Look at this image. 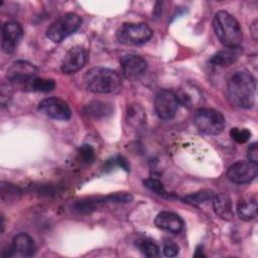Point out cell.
Returning <instances> with one entry per match:
<instances>
[{
    "mask_svg": "<svg viewBox=\"0 0 258 258\" xmlns=\"http://www.w3.org/2000/svg\"><path fill=\"white\" fill-rule=\"evenodd\" d=\"M227 92L231 104L239 108L250 109L255 103V79L246 70L237 71L228 82Z\"/></svg>",
    "mask_w": 258,
    "mask_h": 258,
    "instance_id": "cell-1",
    "label": "cell"
},
{
    "mask_svg": "<svg viewBox=\"0 0 258 258\" xmlns=\"http://www.w3.org/2000/svg\"><path fill=\"white\" fill-rule=\"evenodd\" d=\"M84 84L87 90L93 93L109 94L116 93L121 89L122 80L116 71L103 67H95L85 74Z\"/></svg>",
    "mask_w": 258,
    "mask_h": 258,
    "instance_id": "cell-2",
    "label": "cell"
},
{
    "mask_svg": "<svg viewBox=\"0 0 258 258\" xmlns=\"http://www.w3.org/2000/svg\"><path fill=\"white\" fill-rule=\"evenodd\" d=\"M213 27L220 42L228 48H237L242 42L243 33L237 19L227 11L216 12Z\"/></svg>",
    "mask_w": 258,
    "mask_h": 258,
    "instance_id": "cell-3",
    "label": "cell"
},
{
    "mask_svg": "<svg viewBox=\"0 0 258 258\" xmlns=\"http://www.w3.org/2000/svg\"><path fill=\"white\" fill-rule=\"evenodd\" d=\"M196 127L204 134L219 135L225 128V118L223 114L211 108H199L194 115Z\"/></svg>",
    "mask_w": 258,
    "mask_h": 258,
    "instance_id": "cell-4",
    "label": "cell"
},
{
    "mask_svg": "<svg viewBox=\"0 0 258 258\" xmlns=\"http://www.w3.org/2000/svg\"><path fill=\"white\" fill-rule=\"evenodd\" d=\"M81 17L73 12L66 13L53 21L46 29V37L52 42H60L76 32L81 26Z\"/></svg>",
    "mask_w": 258,
    "mask_h": 258,
    "instance_id": "cell-5",
    "label": "cell"
},
{
    "mask_svg": "<svg viewBox=\"0 0 258 258\" xmlns=\"http://www.w3.org/2000/svg\"><path fill=\"white\" fill-rule=\"evenodd\" d=\"M151 28L145 23H124L116 31L119 42L127 45H139L152 37Z\"/></svg>",
    "mask_w": 258,
    "mask_h": 258,
    "instance_id": "cell-6",
    "label": "cell"
},
{
    "mask_svg": "<svg viewBox=\"0 0 258 258\" xmlns=\"http://www.w3.org/2000/svg\"><path fill=\"white\" fill-rule=\"evenodd\" d=\"M37 69L24 60H17L13 62L7 70V80L14 85L20 86L22 89L33 79L36 78Z\"/></svg>",
    "mask_w": 258,
    "mask_h": 258,
    "instance_id": "cell-7",
    "label": "cell"
},
{
    "mask_svg": "<svg viewBox=\"0 0 258 258\" xmlns=\"http://www.w3.org/2000/svg\"><path fill=\"white\" fill-rule=\"evenodd\" d=\"M178 106L179 103L172 91L160 90L155 96L154 109L160 119H172L177 112Z\"/></svg>",
    "mask_w": 258,
    "mask_h": 258,
    "instance_id": "cell-8",
    "label": "cell"
},
{
    "mask_svg": "<svg viewBox=\"0 0 258 258\" xmlns=\"http://www.w3.org/2000/svg\"><path fill=\"white\" fill-rule=\"evenodd\" d=\"M258 171V164L257 162L250 161V160H239L233 163L227 171L228 178L238 184L242 183H249L251 182L256 176Z\"/></svg>",
    "mask_w": 258,
    "mask_h": 258,
    "instance_id": "cell-9",
    "label": "cell"
},
{
    "mask_svg": "<svg viewBox=\"0 0 258 258\" xmlns=\"http://www.w3.org/2000/svg\"><path fill=\"white\" fill-rule=\"evenodd\" d=\"M23 35V29L19 22L15 20H8L2 25L1 32V47L2 50L10 54L14 52L20 39Z\"/></svg>",
    "mask_w": 258,
    "mask_h": 258,
    "instance_id": "cell-10",
    "label": "cell"
},
{
    "mask_svg": "<svg viewBox=\"0 0 258 258\" xmlns=\"http://www.w3.org/2000/svg\"><path fill=\"white\" fill-rule=\"evenodd\" d=\"M38 110L47 117L55 120H68L72 115L68 103L56 97L41 100L38 104Z\"/></svg>",
    "mask_w": 258,
    "mask_h": 258,
    "instance_id": "cell-11",
    "label": "cell"
},
{
    "mask_svg": "<svg viewBox=\"0 0 258 258\" xmlns=\"http://www.w3.org/2000/svg\"><path fill=\"white\" fill-rule=\"evenodd\" d=\"M36 247L32 238L26 233L17 234L6 253L2 255L4 257H31L35 254Z\"/></svg>",
    "mask_w": 258,
    "mask_h": 258,
    "instance_id": "cell-12",
    "label": "cell"
},
{
    "mask_svg": "<svg viewBox=\"0 0 258 258\" xmlns=\"http://www.w3.org/2000/svg\"><path fill=\"white\" fill-rule=\"evenodd\" d=\"M88 59V52L85 47L75 45L70 48L61 62V72L64 74H74L80 71Z\"/></svg>",
    "mask_w": 258,
    "mask_h": 258,
    "instance_id": "cell-13",
    "label": "cell"
},
{
    "mask_svg": "<svg viewBox=\"0 0 258 258\" xmlns=\"http://www.w3.org/2000/svg\"><path fill=\"white\" fill-rule=\"evenodd\" d=\"M122 74L126 79L137 80L147 70V61L140 55L126 54L120 59Z\"/></svg>",
    "mask_w": 258,
    "mask_h": 258,
    "instance_id": "cell-14",
    "label": "cell"
},
{
    "mask_svg": "<svg viewBox=\"0 0 258 258\" xmlns=\"http://www.w3.org/2000/svg\"><path fill=\"white\" fill-rule=\"evenodd\" d=\"M174 94L179 105H183L188 109H199L204 102L203 93L191 83H184Z\"/></svg>",
    "mask_w": 258,
    "mask_h": 258,
    "instance_id": "cell-15",
    "label": "cell"
},
{
    "mask_svg": "<svg viewBox=\"0 0 258 258\" xmlns=\"http://www.w3.org/2000/svg\"><path fill=\"white\" fill-rule=\"evenodd\" d=\"M154 222L157 228L174 234L179 233L184 225L183 220L177 214L168 211L159 213Z\"/></svg>",
    "mask_w": 258,
    "mask_h": 258,
    "instance_id": "cell-16",
    "label": "cell"
},
{
    "mask_svg": "<svg viewBox=\"0 0 258 258\" xmlns=\"http://www.w3.org/2000/svg\"><path fill=\"white\" fill-rule=\"evenodd\" d=\"M213 208L220 218L224 220H231L234 218L233 203L229 196L227 195H218L213 198Z\"/></svg>",
    "mask_w": 258,
    "mask_h": 258,
    "instance_id": "cell-17",
    "label": "cell"
},
{
    "mask_svg": "<svg viewBox=\"0 0 258 258\" xmlns=\"http://www.w3.org/2000/svg\"><path fill=\"white\" fill-rule=\"evenodd\" d=\"M238 217L243 221H250L257 216V202L254 198H244L238 201L236 206Z\"/></svg>",
    "mask_w": 258,
    "mask_h": 258,
    "instance_id": "cell-18",
    "label": "cell"
},
{
    "mask_svg": "<svg viewBox=\"0 0 258 258\" xmlns=\"http://www.w3.org/2000/svg\"><path fill=\"white\" fill-rule=\"evenodd\" d=\"M108 203L107 197H90L76 201L73 204V210L79 214H87L95 211L100 205Z\"/></svg>",
    "mask_w": 258,
    "mask_h": 258,
    "instance_id": "cell-19",
    "label": "cell"
},
{
    "mask_svg": "<svg viewBox=\"0 0 258 258\" xmlns=\"http://www.w3.org/2000/svg\"><path fill=\"white\" fill-rule=\"evenodd\" d=\"M240 55V50L237 48H227L216 52L210 59L214 64L221 67H228L234 63Z\"/></svg>",
    "mask_w": 258,
    "mask_h": 258,
    "instance_id": "cell-20",
    "label": "cell"
},
{
    "mask_svg": "<svg viewBox=\"0 0 258 258\" xmlns=\"http://www.w3.org/2000/svg\"><path fill=\"white\" fill-rule=\"evenodd\" d=\"M145 120L146 115L141 106L138 104L128 106L126 112V121L130 126L135 128L141 127L145 123Z\"/></svg>",
    "mask_w": 258,
    "mask_h": 258,
    "instance_id": "cell-21",
    "label": "cell"
},
{
    "mask_svg": "<svg viewBox=\"0 0 258 258\" xmlns=\"http://www.w3.org/2000/svg\"><path fill=\"white\" fill-rule=\"evenodd\" d=\"M112 112V107L101 101H93L85 107V113L94 118H103L111 115Z\"/></svg>",
    "mask_w": 258,
    "mask_h": 258,
    "instance_id": "cell-22",
    "label": "cell"
},
{
    "mask_svg": "<svg viewBox=\"0 0 258 258\" xmlns=\"http://www.w3.org/2000/svg\"><path fill=\"white\" fill-rule=\"evenodd\" d=\"M55 88V83L52 79L35 78L29 82L23 90L30 92H50Z\"/></svg>",
    "mask_w": 258,
    "mask_h": 258,
    "instance_id": "cell-23",
    "label": "cell"
},
{
    "mask_svg": "<svg viewBox=\"0 0 258 258\" xmlns=\"http://www.w3.org/2000/svg\"><path fill=\"white\" fill-rule=\"evenodd\" d=\"M136 247L146 257H157L159 256V247L156 243L149 238H140L136 240Z\"/></svg>",
    "mask_w": 258,
    "mask_h": 258,
    "instance_id": "cell-24",
    "label": "cell"
},
{
    "mask_svg": "<svg viewBox=\"0 0 258 258\" xmlns=\"http://www.w3.org/2000/svg\"><path fill=\"white\" fill-rule=\"evenodd\" d=\"M214 198V194L212 190L204 189L195 194H190L184 197V201L191 205H201L207 201H210Z\"/></svg>",
    "mask_w": 258,
    "mask_h": 258,
    "instance_id": "cell-25",
    "label": "cell"
},
{
    "mask_svg": "<svg viewBox=\"0 0 258 258\" xmlns=\"http://www.w3.org/2000/svg\"><path fill=\"white\" fill-rule=\"evenodd\" d=\"M230 136L234 141L241 144L246 143L250 139L251 132L246 128H232L230 130Z\"/></svg>",
    "mask_w": 258,
    "mask_h": 258,
    "instance_id": "cell-26",
    "label": "cell"
},
{
    "mask_svg": "<svg viewBox=\"0 0 258 258\" xmlns=\"http://www.w3.org/2000/svg\"><path fill=\"white\" fill-rule=\"evenodd\" d=\"M143 183L149 190H151L152 192H155L156 195H160V196L166 195L164 185L160 180L156 178H147L143 181Z\"/></svg>",
    "mask_w": 258,
    "mask_h": 258,
    "instance_id": "cell-27",
    "label": "cell"
},
{
    "mask_svg": "<svg viewBox=\"0 0 258 258\" xmlns=\"http://www.w3.org/2000/svg\"><path fill=\"white\" fill-rule=\"evenodd\" d=\"M79 155L85 163H92L95 159V150L90 144H83L79 148Z\"/></svg>",
    "mask_w": 258,
    "mask_h": 258,
    "instance_id": "cell-28",
    "label": "cell"
},
{
    "mask_svg": "<svg viewBox=\"0 0 258 258\" xmlns=\"http://www.w3.org/2000/svg\"><path fill=\"white\" fill-rule=\"evenodd\" d=\"M133 197L129 192H115L107 196L108 203H129Z\"/></svg>",
    "mask_w": 258,
    "mask_h": 258,
    "instance_id": "cell-29",
    "label": "cell"
},
{
    "mask_svg": "<svg viewBox=\"0 0 258 258\" xmlns=\"http://www.w3.org/2000/svg\"><path fill=\"white\" fill-rule=\"evenodd\" d=\"M179 247L172 241H166L162 247V253L166 257H173L178 254Z\"/></svg>",
    "mask_w": 258,
    "mask_h": 258,
    "instance_id": "cell-30",
    "label": "cell"
},
{
    "mask_svg": "<svg viewBox=\"0 0 258 258\" xmlns=\"http://www.w3.org/2000/svg\"><path fill=\"white\" fill-rule=\"evenodd\" d=\"M247 156H248V160L257 162V159H258L257 143H252V144L248 147V154H247Z\"/></svg>",
    "mask_w": 258,
    "mask_h": 258,
    "instance_id": "cell-31",
    "label": "cell"
},
{
    "mask_svg": "<svg viewBox=\"0 0 258 258\" xmlns=\"http://www.w3.org/2000/svg\"><path fill=\"white\" fill-rule=\"evenodd\" d=\"M8 85H1V104L2 106H5L6 103H8Z\"/></svg>",
    "mask_w": 258,
    "mask_h": 258,
    "instance_id": "cell-32",
    "label": "cell"
},
{
    "mask_svg": "<svg viewBox=\"0 0 258 258\" xmlns=\"http://www.w3.org/2000/svg\"><path fill=\"white\" fill-rule=\"evenodd\" d=\"M116 163H117L118 166L122 167L124 170H126V171L129 170V163H128V161L126 160V158H124L123 156H118V157L116 158Z\"/></svg>",
    "mask_w": 258,
    "mask_h": 258,
    "instance_id": "cell-33",
    "label": "cell"
},
{
    "mask_svg": "<svg viewBox=\"0 0 258 258\" xmlns=\"http://www.w3.org/2000/svg\"><path fill=\"white\" fill-rule=\"evenodd\" d=\"M205 254L203 252V247L202 246H198L196 249V253H195V257H204Z\"/></svg>",
    "mask_w": 258,
    "mask_h": 258,
    "instance_id": "cell-34",
    "label": "cell"
},
{
    "mask_svg": "<svg viewBox=\"0 0 258 258\" xmlns=\"http://www.w3.org/2000/svg\"><path fill=\"white\" fill-rule=\"evenodd\" d=\"M252 33L254 35V38L256 39L257 38V24H256V21L253 23V26H252Z\"/></svg>",
    "mask_w": 258,
    "mask_h": 258,
    "instance_id": "cell-35",
    "label": "cell"
}]
</instances>
